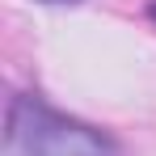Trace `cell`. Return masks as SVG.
<instances>
[{"label":"cell","instance_id":"6da1fadb","mask_svg":"<svg viewBox=\"0 0 156 156\" xmlns=\"http://www.w3.org/2000/svg\"><path fill=\"white\" fill-rule=\"evenodd\" d=\"M9 139L21 156H118L101 131L84 127L68 114H55L38 97H17L9 110Z\"/></svg>","mask_w":156,"mask_h":156},{"label":"cell","instance_id":"7a4b0ae2","mask_svg":"<svg viewBox=\"0 0 156 156\" xmlns=\"http://www.w3.org/2000/svg\"><path fill=\"white\" fill-rule=\"evenodd\" d=\"M42 4H80V0H42Z\"/></svg>","mask_w":156,"mask_h":156},{"label":"cell","instance_id":"3957f363","mask_svg":"<svg viewBox=\"0 0 156 156\" xmlns=\"http://www.w3.org/2000/svg\"><path fill=\"white\" fill-rule=\"evenodd\" d=\"M148 17H152V21H156V0H152V4H148Z\"/></svg>","mask_w":156,"mask_h":156}]
</instances>
